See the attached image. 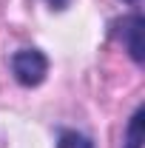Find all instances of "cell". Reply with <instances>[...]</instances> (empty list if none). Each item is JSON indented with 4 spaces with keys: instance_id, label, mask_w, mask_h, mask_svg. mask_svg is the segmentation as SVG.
<instances>
[{
    "instance_id": "3957f363",
    "label": "cell",
    "mask_w": 145,
    "mask_h": 148,
    "mask_svg": "<svg viewBox=\"0 0 145 148\" xmlns=\"http://www.w3.org/2000/svg\"><path fill=\"white\" fill-rule=\"evenodd\" d=\"M140 125H142V111H137V114H134V120H131V128H128V148H142Z\"/></svg>"
},
{
    "instance_id": "5b68a950",
    "label": "cell",
    "mask_w": 145,
    "mask_h": 148,
    "mask_svg": "<svg viewBox=\"0 0 145 148\" xmlns=\"http://www.w3.org/2000/svg\"><path fill=\"white\" fill-rule=\"evenodd\" d=\"M49 3H51V6H54V9H66V6H68V3H71V0H49Z\"/></svg>"
},
{
    "instance_id": "6da1fadb",
    "label": "cell",
    "mask_w": 145,
    "mask_h": 148,
    "mask_svg": "<svg viewBox=\"0 0 145 148\" xmlns=\"http://www.w3.org/2000/svg\"><path fill=\"white\" fill-rule=\"evenodd\" d=\"M12 71L17 77L23 86H40L43 83V77L49 71V63H46V57L34 51V49H23L17 54L12 57Z\"/></svg>"
},
{
    "instance_id": "8992f818",
    "label": "cell",
    "mask_w": 145,
    "mask_h": 148,
    "mask_svg": "<svg viewBox=\"0 0 145 148\" xmlns=\"http://www.w3.org/2000/svg\"><path fill=\"white\" fill-rule=\"evenodd\" d=\"M131 3H140V0H131Z\"/></svg>"
},
{
    "instance_id": "7a4b0ae2",
    "label": "cell",
    "mask_w": 145,
    "mask_h": 148,
    "mask_svg": "<svg viewBox=\"0 0 145 148\" xmlns=\"http://www.w3.org/2000/svg\"><path fill=\"white\" fill-rule=\"evenodd\" d=\"M142 26H145L142 17H131L125 23V29H122L125 46H128V51H131L134 60H142Z\"/></svg>"
},
{
    "instance_id": "277c9868",
    "label": "cell",
    "mask_w": 145,
    "mask_h": 148,
    "mask_svg": "<svg viewBox=\"0 0 145 148\" xmlns=\"http://www.w3.org/2000/svg\"><path fill=\"white\" fill-rule=\"evenodd\" d=\"M60 148H91V143L85 137L74 134V131H66V134L60 137Z\"/></svg>"
}]
</instances>
